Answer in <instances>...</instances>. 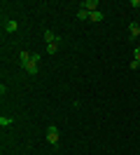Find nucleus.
Wrapping results in <instances>:
<instances>
[{
  "mask_svg": "<svg viewBox=\"0 0 140 155\" xmlns=\"http://www.w3.org/2000/svg\"><path fill=\"white\" fill-rule=\"evenodd\" d=\"M58 139H61L58 127H56V125H49V127H47V141H49L51 146H58Z\"/></svg>",
  "mask_w": 140,
  "mask_h": 155,
  "instance_id": "nucleus-1",
  "label": "nucleus"
},
{
  "mask_svg": "<svg viewBox=\"0 0 140 155\" xmlns=\"http://www.w3.org/2000/svg\"><path fill=\"white\" fill-rule=\"evenodd\" d=\"M42 38H45V42H47V45H51V42H61V38L56 35L54 31H49V28H47L45 33H42Z\"/></svg>",
  "mask_w": 140,
  "mask_h": 155,
  "instance_id": "nucleus-2",
  "label": "nucleus"
},
{
  "mask_svg": "<svg viewBox=\"0 0 140 155\" xmlns=\"http://www.w3.org/2000/svg\"><path fill=\"white\" fill-rule=\"evenodd\" d=\"M82 5V10H86V12H96L98 10V0H84V2H79Z\"/></svg>",
  "mask_w": 140,
  "mask_h": 155,
  "instance_id": "nucleus-3",
  "label": "nucleus"
},
{
  "mask_svg": "<svg viewBox=\"0 0 140 155\" xmlns=\"http://www.w3.org/2000/svg\"><path fill=\"white\" fill-rule=\"evenodd\" d=\"M21 66H23V71H26L28 75H35V73H37V64L33 61V59H30V61H26V64H21Z\"/></svg>",
  "mask_w": 140,
  "mask_h": 155,
  "instance_id": "nucleus-4",
  "label": "nucleus"
},
{
  "mask_svg": "<svg viewBox=\"0 0 140 155\" xmlns=\"http://www.w3.org/2000/svg\"><path fill=\"white\" fill-rule=\"evenodd\" d=\"M2 28H5V33H17V28H19V24L14 19H7L5 24H2Z\"/></svg>",
  "mask_w": 140,
  "mask_h": 155,
  "instance_id": "nucleus-5",
  "label": "nucleus"
},
{
  "mask_svg": "<svg viewBox=\"0 0 140 155\" xmlns=\"http://www.w3.org/2000/svg\"><path fill=\"white\" fill-rule=\"evenodd\" d=\"M129 33H131V38H133V40L140 38V26H138V24H129Z\"/></svg>",
  "mask_w": 140,
  "mask_h": 155,
  "instance_id": "nucleus-6",
  "label": "nucleus"
},
{
  "mask_svg": "<svg viewBox=\"0 0 140 155\" xmlns=\"http://www.w3.org/2000/svg\"><path fill=\"white\" fill-rule=\"evenodd\" d=\"M89 21H96V24H98V21H103V12H101V10L91 12V14H89Z\"/></svg>",
  "mask_w": 140,
  "mask_h": 155,
  "instance_id": "nucleus-7",
  "label": "nucleus"
},
{
  "mask_svg": "<svg viewBox=\"0 0 140 155\" xmlns=\"http://www.w3.org/2000/svg\"><path fill=\"white\" fill-rule=\"evenodd\" d=\"M89 14H91V12H86V10L79 7V10H77V19H79V21H86V19H89Z\"/></svg>",
  "mask_w": 140,
  "mask_h": 155,
  "instance_id": "nucleus-8",
  "label": "nucleus"
},
{
  "mask_svg": "<svg viewBox=\"0 0 140 155\" xmlns=\"http://www.w3.org/2000/svg\"><path fill=\"white\" fill-rule=\"evenodd\" d=\"M30 57H33V52H26V49H23V52L19 54V59H21V64H26V61H30Z\"/></svg>",
  "mask_w": 140,
  "mask_h": 155,
  "instance_id": "nucleus-9",
  "label": "nucleus"
},
{
  "mask_svg": "<svg viewBox=\"0 0 140 155\" xmlns=\"http://www.w3.org/2000/svg\"><path fill=\"white\" fill-rule=\"evenodd\" d=\"M12 122H14V117H7V115H2V117H0V127H9Z\"/></svg>",
  "mask_w": 140,
  "mask_h": 155,
  "instance_id": "nucleus-10",
  "label": "nucleus"
},
{
  "mask_svg": "<svg viewBox=\"0 0 140 155\" xmlns=\"http://www.w3.org/2000/svg\"><path fill=\"white\" fill-rule=\"evenodd\" d=\"M56 49H58V42H51V45H47V54H56Z\"/></svg>",
  "mask_w": 140,
  "mask_h": 155,
  "instance_id": "nucleus-11",
  "label": "nucleus"
},
{
  "mask_svg": "<svg viewBox=\"0 0 140 155\" xmlns=\"http://www.w3.org/2000/svg\"><path fill=\"white\" fill-rule=\"evenodd\" d=\"M133 59H135V61H140V45H135V52H133Z\"/></svg>",
  "mask_w": 140,
  "mask_h": 155,
  "instance_id": "nucleus-12",
  "label": "nucleus"
},
{
  "mask_svg": "<svg viewBox=\"0 0 140 155\" xmlns=\"http://www.w3.org/2000/svg\"><path fill=\"white\" fill-rule=\"evenodd\" d=\"M129 5H131V7H133V10H140V0H131Z\"/></svg>",
  "mask_w": 140,
  "mask_h": 155,
  "instance_id": "nucleus-13",
  "label": "nucleus"
},
{
  "mask_svg": "<svg viewBox=\"0 0 140 155\" xmlns=\"http://www.w3.org/2000/svg\"><path fill=\"white\" fill-rule=\"evenodd\" d=\"M138 113H140V110H138Z\"/></svg>",
  "mask_w": 140,
  "mask_h": 155,
  "instance_id": "nucleus-14",
  "label": "nucleus"
}]
</instances>
